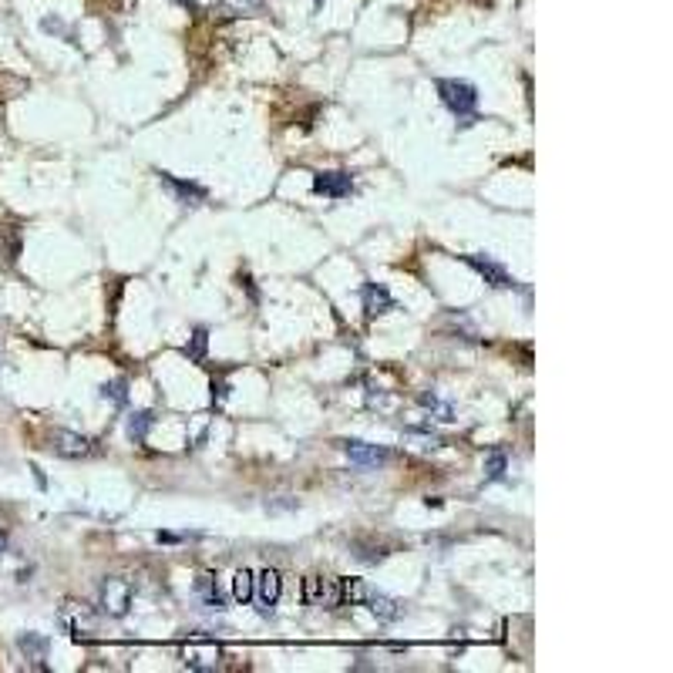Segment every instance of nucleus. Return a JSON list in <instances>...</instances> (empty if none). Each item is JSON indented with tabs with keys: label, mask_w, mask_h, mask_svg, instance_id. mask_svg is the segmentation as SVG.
<instances>
[{
	"label": "nucleus",
	"mask_w": 673,
	"mask_h": 673,
	"mask_svg": "<svg viewBox=\"0 0 673 673\" xmlns=\"http://www.w3.org/2000/svg\"><path fill=\"white\" fill-rule=\"evenodd\" d=\"M437 98L441 104L458 118H471L478 108V88L471 81H458V78H437Z\"/></svg>",
	"instance_id": "f257e3e1"
},
{
	"label": "nucleus",
	"mask_w": 673,
	"mask_h": 673,
	"mask_svg": "<svg viewBox=\"0 0 673 673\" xmlns=\"http://www.w3.org/2000/svg\"><path fill=\"white\" fill-rule=\"evenodd\" d=\"M132 583L128 579H121V576H104L101 579V589H98V606L104 616H112V620H121V616H128V609H132Z\"/></svg>",
	"instance_id": "f03ea898"
},
{
	"label": "nucleus",
	"mask_w": 673,
	"mask_h": 673,
	"mask_svg": "<svg viewBox=\"0 0 673 673\" xmlns=\"http://www.w3.org/2000/svg\"><path fill=\"white\" fill-rule=\"evenodd\" d=\"M465 263H468L488 286H495V290H515V276L502 267V263H495L491 256H482V252H468V256H461Z\"/></svg>",
	"instance_id": "7ed1b4c3"
},
{
	"label": "nucleus",
	"mask_w": 673,
	"mask_h": 673,
	"mask_svg": "<svg viewBox=\"0 0 673 673\" xmlns=\"http://www.w3.org/2000/svg\"><path fill=\"white\" fill-rule=\"evenodd\" d=\"M340 448H344V454L351 458L353 465H360V468H377V465H387V461H391V452H387V448L370 445V441H360V437L340 441Z\"/></svg>",
	"instance_id": "20e7f679"
},
{
	"label": "nucleus",
	"mask_w": 673,
	"mask_h": 673,
	"mask_svg": "<svg viewBox=\"0 0 673 673\" xmlns=\"http://www.w3.org/2000/svg\"><path fill=\"white\" fill-rule=\"evenodd\" d=\"M303 603L306 606H327V609L340 606V586H336V579L306 576V579H303Z\"/></svg>",
	"instance_id": "39448f33"
},
{
	"label": "nucleus",
	"mask_w": 673,
	"mask_h": 673,
	"mask_svg": "<svg viewBox=\"0 0 673 673\" xmlns=\"http://www.w3.org/2000/svg\"><path fill=\"white\" fill-rule=\"evenodd\" d=\"M313 192L323 196V199H347L353 192V175L344 172V168H334V172H317L313 175Z\"/></svg>",
	"instance_id": "423d86ee"
},
{
	"label": "nucleus",
	"mask_w": 673,
	"mask_h": 673,
	"mask_svg": "<svg viewBox=\"0 0 673 673\" xmlns=\"http://www.w3.org/2000/svg\"><path fill=\"white\" fill-rule=\"evenodd\" d=\"M280 592H283V576H280V569H263L256 576L252 600H259V609H263V613H273V606L280 603Z\"/></svg>",
	"instance_id": "0eeeda50"
},
{
	"label": "nucleus",
	"mask_w": 673,
	"mask_h": 673,
	"mask_svg": "<svg viewBox=\"0 0 673 673\" xmlns=\"http://www.w3.org/2000/svg\"><path fill=\"white\" fill-rule=\"evenodd\" d=\"M50 452L61 454V458H88V454L95 452V445H91L84 435H78V431L58 428V431L50 435Z\"/></svg>",
	"instance_id": "6e6552de"
},
{
	"label": "nucleus",
	"mask_w": 673,
	"mask_h": 673,
	"mask_svg": "<svg viewBox=\"0 0 673 673\" xmlns=\"http://www.w3.org/2000/svg\"><path fill=\"white\" fill-rule=\"evenodd\" d=\"M61 623L67 626V633H74V637H81V633H91L95 630V620H91V609L84 603H74V600H67L61 606Z\"/></svg>",
	"instance_id": "1a4fd4ad"
},
{
	"label": "nucleus",
	"mask_w": 673,
	"mask_h": 673,
	"mask_svg": "<svg viewBox=\"0 0 673 673\" xmlns=\"http://www.w3.org/2000/svg\"><path fill=\"white\" fill-rule=\"evenodd\" d=\"M360 300H364V313H367V317H381L387 310H394V297H391L387 286L381 283L360 286Z\"/></svg>",
	"instance_id": "9d476101"
},
{
	"label": "nucleus",
	"mask_w": 673,
	"mask_h": 673,
	"mask_svg": "<svg viewBox=\"0 0 673 673\" xmlns=\"http://www.w3.org/2000/svg\"><path fill=\"white\" fill-rule=\"evenodd\" d=\"M17 646H20V654L27 656V663H31L34 670H44V660H48V637H41V633H20L17 637Z\"/></svg>",
	"instance_id": "9b49d317"
},
{
	"label": "nucleus",
	"mask_w": 673,
	"mask_h": 673,
	"mask_svg": "<svg viewBox=\"0 0 673 673\" xmlns=\"http://www.w3.org/2000/svg\"><path fill=\"white\" fill-rule=\"evenodd\" d=\"M219 656H222V650H219L216 643H209V646H185L182 650V660L189 670H216Z\"/></svg>",
	"instance_id": "f8f14e48"
},
{
	"label": "nucleus",
	"mask_w": 673,
	"mask_h": 673,
	"mask_svg": "<svg viewBox=\"0 0 673 673\" xmlns=\"http://www.w3.org/2000/svg\"><path fill=\"white\" fill-rule=\"evenodd\" d=\"M159 182L166 185L168 192H172L179 202H205V196H209L202 185L185 182V179H175V175H168V172H159Z\"/></svg>",
	"instance_id": "ddd939ff"
},
{
	"label": "nucleus",
	"mask_w": 673,
	"mask_h": 673,
	"mask_svg": "<svg viewBox=\"0 0 673 673\" xmlns=\"http://www.w3.org/2000/svg\"><path fill=\"white\" fill-rule=\"evenodd\" d=\"M151 424H155V411H132V414H128L125 431H128V437H132V445H145Z\"/></svg>",
	"instance_id": "4468645a"
},
{
	"label": "nucleus",
	"mask_w": 673,
	"mask_h": 673,
	"mask_svg": "<svg viewBox=\"0 0 673 673\" xmlns=\"http://www.w3.org/2000/svg\"><path fill=\"white\" fill-rule=\"evenodd\" d=\"M196 592L202 596V603L213 606V609H222V592H219V583L213 572H199V579H196Z\"/></svg>",
	"instance_id": "2eb2a0df"
},
{
	"label": "nucleus",
	"mask_w": 673,
	"mask_h": 673,
	"mask_svg": "<svg viewBox=\"0 0 673 673\" xmlns=\"http://www.w3.org/2000/svg\"><path fill=\"white\" fill-rule=\"evenodd\" d=\"M364 603L370 606V613H374L377 620L391 623V620H398V616H401V606L394 603L391 596H381V592H367V600H364Z\"/></svg>",
	"instance_id": "dca6fc26"
},
{
	"label": "nucleus",
	"mask_w": 673,
	"mask_h": 673,
	"mask_svg": "<svg viewBox=\"0 0 673 673\" xmlns=\"http://www.w3.org/2000/svg\"><path fill=\"white\" fill-rule=\"evenodd\" d=\"M205 351H209V330L199 327L196 334L189 336V344L182 347V353L189 357V364H202V360H205Z\"/></svg>",
	"instance_id": "f3484780"
},
{
	"label": "nucleus",
	"mask_w": 673,
	"mask_h": 673,
	"mask_svg": "<svg viewBox=\"0 0 673 673\" xmlns=\"http://www.w3.org/2000/svg\"><path fill=\"white\" fill-rule=\"evenodd\" d=\"M336 586H340V603H351V606H360L370 592L360 579H336Z\"/></svg>",
	"instance_id": "a211bd4d"
},
{
	"label": "nucleus",
	"mask_w": 673,
	"mask_h": 673,
	"mask_svg": "<svg viewBox=\"0 0 673 673\" xmlns=\"http://www.w3.org/2000/svg\"><path fill=\"white\" fill-rule=\"evenodd\" d=\"M252 589H256V576H252L250 569H239L233 576V600L236 603H250L252 600Z\"/></svg>",
	"instance_id": "6ab92c4d"
},
{
	"label": "nucleus",
	"mask_w": 673,
	"mask_h": 673,
	"mask_svg": "<svg viewBox=\"0 0 673 673\" xmlns=\"http://www.w3.org/2000/svg\"><path fill=\"white\" fill-rule=\"evenodd\" d=\"M226 17H256L263 14V0H226L222 4Z\"/></svg>",
	"instance_id": "aec40b11"
},
{
	"label": "nucleus",
	"mask_w": 673,
	"mask_h": 673,
	"mask_svg": "<svg viewBox=\"0 0 673 673\" xmlns=\"http://www.w3.org/2000/svg\"><path fill=\"white\" fill-rule=\"evenodd\" d=\"M505 471H508V458H505V452H488L485 454V478L488 482H502L505 478Z\"/></svg>",
	"instance_id": "412c9836"
},
{
	"label": "nucleus",
	"mask_w": 673,
	"mask_h": 673,
	"mask_svg": "<svg viewBox=\"0 0 673 673\" xmlns=\"http://www.w3.org/2000/svg\"><path fill=\"white\" fill-rule=\"evenodd\" d=\"M101 398L104 401H112V404H128V381L125 377H115V381H108V384L101 387Z\"/></svg>",
	"instance_id": "4be33fe9"
},
{
	"label": "nucleus",
	"mask_w": 673,
	"mask_h": 673,
	"mask_svg": "<svg viewBox=\"0 0 673 673\" xmlns=\"http://www.w3.org/2000/svg\"><path fill=\"white\" fill-rule=\"evenodd\" d=\"M421 407H428V411H435L437 421H452V404L437 401L435 394H424V398H421Z\"/></svg>",
	"instance_id": "5701e85b"
},
{
	"label": "nucleus",
	"mask_w": 673,
	"mask_h": 673,
	"mask_svg": "<svg viewBox=\"0 0 673 673\" xmlns=\"http://www.w3.org/2000/svg\"><path fill=\"white\" fill-rule=\"evenodd\" d=\"M226 394H229V387H226V381H213V407H222V401H226Z\"/></svg>",
	"instance_id": "b1692460"
},
{
	"label": "nucleus",
	"mask_w": 673,
	"mask_h": 673,
	"mask_svg": "<svg viewBox=\"0 0 673 673\" xmlns=\"http://www.w3.org/2000/svg\"><path fill=\"white\" fill-rule=\"evenodd\" d=\"M179 4H182V7H189V11H199V4H196V0H179Z\"/></svg>",
	"instance_id": "393cba45"
},
{
	"label": "nucleus",
	"mask_w": 673,
	"mask_h": 673,
	"mask_svg": "<svg viewBox=\"0 0 673 673\" xmlns=\"http://www.w3.org/2000/svg\"><path fill=\"white\" fill-rule=\"evenodd\" d=\"M4 549H7V536H4V532H0V553H4Z\"/></svg>",
	"instance_id": "a878e982"
}]
</instances>
